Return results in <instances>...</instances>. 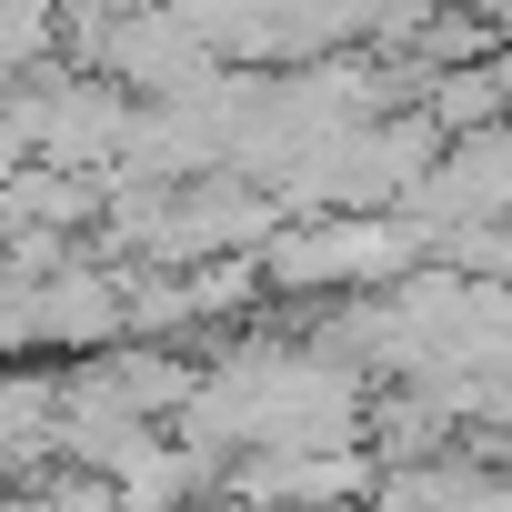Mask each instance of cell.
<instances>
[{
    "instance_id": "cell-1",
    "label": "cell",
    "mask_w": 512,
    "mask_h": 512,
    "mask_svg": "<svg viewBox=\"0 0 512 512\" xmlns=\"http://www.w3.org/2000/svg\"><path fill=\"white\" fill-rule=\"evenodd\" d=\"M432 262H442V241L412 211H322V221H292L262 251V282L292 292V302H382Z\"/></svg>"
},
{
    "instance_id": "cell-2",
    "label": "cell",
    "mask_w": 512,
    "mask_h": 512,
    "mask_svg": "<svg viewBox=\"0 0 512 512\" xmlns=\"http://www.w3.org/2000/svg\"><path fill=\"white\" fill-rule=\"evenodd\" d=\"M71 442V372L61 362H0V482H41Z\"/></svg>"
}]
</instances>
